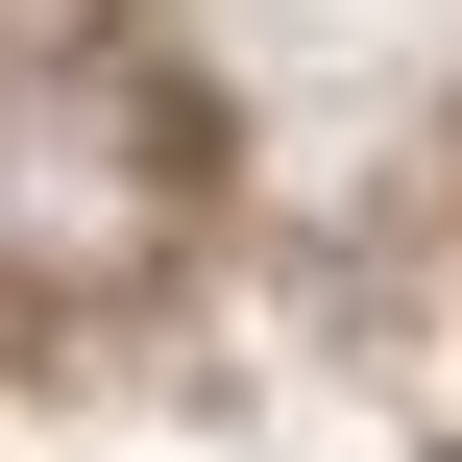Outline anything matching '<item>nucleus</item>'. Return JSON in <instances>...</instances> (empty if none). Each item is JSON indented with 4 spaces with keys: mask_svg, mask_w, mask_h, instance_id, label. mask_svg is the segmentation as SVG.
<instances>
[{
    "mask_svg": "<svg viewBox=\"0 0 462 462\" xmlns=\"http://www.w3.org/2000/svg\"><path fill=\"white\" fill-rule=\"evenodd\" d=\"M439 462H462V439H439Z\"/></svg>",
    "mask_w": 462,
    "mask_h": 462,
    "instance_id": "nucleus-1",
    "label": "nucleus"
}]
</instances>
